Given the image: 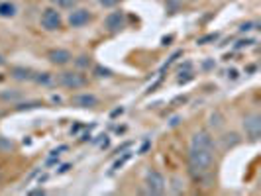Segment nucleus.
<instances>
[{"instance_id":"nucleus-1","label":"nucleus","mask_w":261,"mask_h":196,"mask_svg":"<svg viewBox=\"0 0 261 196\" xmlns=\"http://www.w3.org/2000/svg\"><path fill=\"white\" fill-rule=\"evenodd\" d=\"M214 149H208V147H190V153H188V163H190V169L192 173H199L205 175L210 171L212 163H214Z\"/></svg>"},{"instance_id":"nucleus-2","label":"nucleus","mask_w":261,"mask_h":196,"mask_svg":"<svg viewBox=\"0 0 261 196\" xmlns=\"http://www.w3.org/2000/svg\"><path fill=\"white\" fill-rule=\"evenodd\" d=\"M57 83H59L61 87H65V89L77 90V89H83V87L87 85V77H85V75H81V73L65 71L57 77Z\"/></svg>"},{"instance_id":"nucleus-3","label":"nucleus","mask_w":261,"mask_h":196,"mask_svg":"<svg viewBox=\"0 0 261 196\" xmlns=\"http://www.w3.org/2000/svg\"><path fill=\"white\" fill-rule=\"evenodd\" d=\"M61 24H63V18H61V14H59L57 8H45L43 10V14H41V26H43V30L55 32V30L61 28Z\"/></svg>"},{"instance_id":"nucleus-4","label":"nucleus","mask_w":261,"mask_h":196,"mask_svg":"<svg viewBox=\"0 0 261 196\" xmlns=\"http://www.w3.org/2000/svg\"><path fill=\"white\" fill-rule=\"evenodd\" d=\"M146 186L149 194H163L165 192V177L159 171H149L146 175Z\"/></svg>"},{"instance_id":"nucleus-5","label":"nucleus","mask_w":261,"mask_h":196,"mask_svg":"<svg viewBox=\"0 0 261 196\" xmlns=\"http://www.w3.org/2000/svg\"><path fill=\"white\" fill-rule=\"evenodd\" d=\"M91 12L87 10V8H73L71 12H69V18H67V22H69V26L71 28H83V26H87L89 22H91Z\"/></svg>"},{"instance_id":"nucleus-6","label":"nucleus","mask_w":261,"mask_h":196,"mask_svg":"<svg viewBox=\"0 0 261 196\" xmlns=\"http://www.w3.org/2000/svg\"><path fill=\"white\" fill-rule=\"evenodd\" d=\"M124 12L122 10H116V12H110L106 18H104V28L110 32V34H116L124 28Z\"/></svg>"},{"instance_id":"nucleus-7","label":"nucleus","mask_w":261,"mask_h":196,"mask_svg":"<svg viewBox=\"0 0 261 196\" xmlns=\"http://www.w3.org/2000/svg\"><path fill=\"white\" fill-rule=\"evenodd\" d=\"M243 129H245V134H247L251 140H257L261 134V118L257 114H249V116L243 120Z\"/></svg>"},{"instance_id":"nucleus-8","label":"nucleus","mask_w":261,"mask_h":196,"mask_svg":"<svg viewBox=\"0 0 261 196\" xmlns=\"http://www.w3.org/2000/svg\"><path fill=\"white\" fill-rule=\"evenodd\" d=\"M47 59H49V63L63 67V65H67V63L73 61V55L69 53L67 49H51V51L47 53Z\"/></svg>"},{"instance_id":"nucleus-9","label":"nucleus","mask_w":261,"mask_h":196,"mask_svg":"<svg viewBox=\"0 0 261 196\" xmlns=\"http://www.w3.org/2000/svg\"><path fill=\"white\" fill-rule=\"evenodd\" d=\"M71 102L77 108H94L98 104V98L94 94H91V92H83V94H75L71 98Z\"/></svg>"},{"instance_id":"nucleus-10","label":"nucleus","mask_w":261,"mask_h":196,"mask_svg":"<svg viewBox=\"0 0 261 196\" xmlns=\"http://www.w3.org/2000/svg\"><path fill=\"white\" fill-rule=\"evenodd\" d=\"M190 147H208V149H214V142H212L210 134H206V132H197V134L190 138Z\"/></svg>"},{"instance_id":"nucleus-11","label":"nucleus","mask_w":261,"mask_h":196,"mask_svg":"<svg viewBox=\"0 0 261 196\" xmlns=\"http://www.w3.org/2000/svg\"><path fill=\"white\" fill-rule=\"evenodd\" d=\"M16 6L12 2H0V18H14Z\"/></svg>"},{"instance_id":"nucleus-12","label":"nucleus","mask_w":261,"mask_h":196,"mask_svg":"<svg viewBox=\"0 0 261 196\" xmlns=\"http://www.w3.org/2000/svg\"><path fill=\"white\" fill-rule=\"evenodd\" d=\"M12 77L18 79V81H32L34 79V73L30 71V69H26V67H14L12 69Z\"/></svg>"},{"instance_id":"nucleus-13","label":"nucleus","mask_w":261,"mask_h":196,"mask_svg":"<svg viewBox=\"0 0 261 196\" xmlns=\"http://www.w3.org/2000/svg\"><path fill=\"white\" fill-rule=\"evenodd\" d=\"M51 4L53 6H57V10L61 8V10H73L75 8V0H51Z\"/></svg>"},{"instance_id":"nucleus-14","label":"nucleus","mask_w":261,"mask_h":196,"mask_svg":"<svg viewBox=\"0 0 261 196\" xmlns=\"http://www.w3.org/2000/svg\"><path fill=\"white\" fill-rule=\"evenodd\" d=\"M32 81H36L39 85H49V83H53V77L49 73H36Z\"/></svg>"},{"instance_id":"nucleus-15","label":"nucleus","mask_w":261,"mask_h":196,"mask_svg":"<svg viewBox=\"0 0 261 196\" xmlns=\"http://www.w3.org/2000/svg\"><path fill=\"white\" fill-rule=\"evenodd\" d=\"M75 63H77V67H89V65H91V57H87V55H83V57H79V59H75Z\"/></svg>"},{"instance_id":"nucleus-16","label":"nucleus","mask_w":261,"mask_h":196,"mask_svg":"<svg viewBox=\"0 0 261 196\" xmlns=\"http://www.w3.org/2000/svg\"><path fill=\"white\" fill-rule=\"evenodd\" d=\"M173 192H183V180L179 177L173 178Z\"/></svg>"},{"instance_id":"nucleus-17","label":"nucleus","mask_w":261,"mask_h":196,"mask_svg":"<svg viewBox=\"0 0 261 196\" xmlns=\"http://www.w3.org/2000/svg\"><path fill=\"white\" fill-rule=\"evenodd\" d=\"M94 73H96L98 77H110L112 75L110 69H104V67H100V65H96V67H94Z\"/></svg>"},{"instance_id":"nucleus-18","label":"nucleus","mask_w":261,"mask_h":196,"mask_svg":"<svg viewBox=\"0 0 261 196\" xmlns=\"http://www.w3.org/2000/svg\"><path fill=\"white\" fill-rule=\"evenodd\" d=\"M100 6H104V8H114V6H118V0H96Z\"/></svg>"},{"instance_id":"nucleus-19","label":"nucleus","mask_w":261,"mask_h":196,"mask_svg":"<svg viewBox=\"0 0 261 196\" xmlns=\"http://www.w3.org/2000/svg\"><path fill=\"white\" fill-rule=\"evenodd\" d=\"M216 39H218V34H210V36L201 37V39H199V43H201V45H205L206 41H216Z\"/></svg>"},{"instance_id":"nucleus-20","label":"nucleus","mask_w":261,"mask_h":196,"mask_svg":"<svg viewBox=\"0 0 261 196\" xmlns=\"http://www.w3.org/2000/svg\"><path fill=\"white\" fill-rule=\"evenodd\" d=\"M251 43H255V39H242V41H238V49H242V47H247V45H251Z\"/></svg>"},{"instance_id":"nucleus-21","label":"nucleus","mask_w":261,"mask_h":196,"mask_svg":"<svg viewBox=\"0 0 261 196\" xmlns=\"http://www.w3.org/2000/svg\"><path fill=\"white\" fill-rule=\"evenodd\" d=\"M128 159H130V153H126V155H124L122 159H118V161H116L112 169H118V167H122V165H124V163H126V161H128Z\"/></svg>"},{"instance_id":"nucleus-22","label":"nucleus","mask_w":261,"mask_h":196,"mask_svg":"<svg viewBox=\"0 0 261 196\" xmlns=\"http://www.w3.org/2000/svg\"><path fill=\"white\" fill-rule=\"evenodd\" d=\"M253 22H247V24H242V28H240V32H249V30H253Z\"/></svg>"},{"instance_id":"nucleus-23","label":"nucleus","mask_w":261,"mask_h":196,"mask_svg":"<svg viewBox=\"0 0 261 196\" xmlns=\"http://www.w3.org/2000/svg\"><path fill=\"white\" fill-rule=\"evenodd\" d=\"M228 79L236 81V79H238V71H236V69H230V71H228Z\"/></svg>"},{"instance_id":"nucleus-24","label":"nucleus","mask_w":261,"mask_h":196,"mask_svg":"<svg viewBox=\"0 0 261 196\" xmlns=\"http://www.w3.org/2000/svg\"><path fill=\"white\" fill-rule=\"evenodd\" d=\"M4 63H6V61H4V57H2V55H0V67H2V65H4Z\"/></svg>"},{"instance_id":"nucleus-25","label":"nucleus","mask_w":261,"mask_h":196,"mask_svg":"<svg viewBox=\"0 0 261 196\" xmlns=\"http://www.w3.org/2000/svg\"><path fill=\"white\" fill-rule=\"evenodd\" d=\"M188 2H197V0H188Z\"/></svg>"}]
</instances>
